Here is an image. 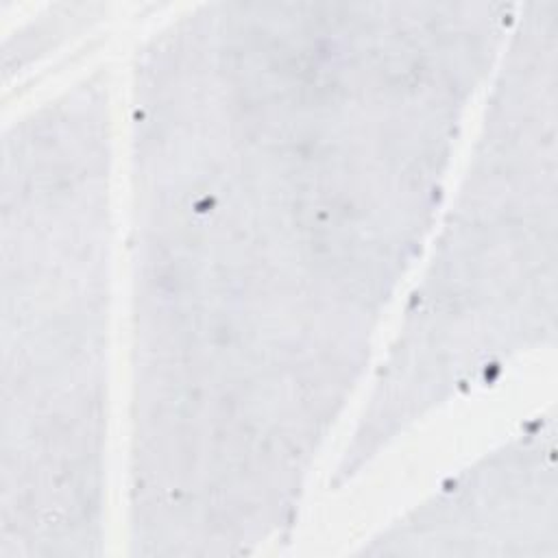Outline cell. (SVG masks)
<instances>
[{
	"label": "cell",
	"instance_id": "cell-1",
	"mask_svg": "<svg viewBox=\"0 0 558 558\" xmlns=\"http://www.w3.org/2000/svg\"><path fill=\"white\" fill-rule=\"evenodd\" d=\"M116 150L107 65L2 129L0 558L89 556L105 541Z\"/></svg>",
	"mask_w": 558,
	"mask_h": 558
},
{
	"label": "cell",
	"instance_id": "cell-2",
	"mask_svg": "<svg viewBox=\"0 0 558 558\" xmlns=\"http://www.w3.org/2000/svg\"><path fill=\"white\" fill-rule=\"evenodd\" d=\"M480 124L333 464L342 488L558 333V0L521 2Z\"/></svg>",
	"mask_w": 558,
	"mask_h": 558
},
{
	"label": "cell",
	"instance_id": "cell-3",
	"mask_svg": "<svg viewBox=\"0 0 558 558\" xmlns=\"http://www.w3.org/2000/svg\"><path fill=\"white\" fill-rule=\"evenodd\" d=\"M556 414H536L381 527L377 556H556Z\"/></svg>",
	"mask_w": 558,
	"mask_h": 558
},
{
	"label": "cell",
	"instance_id": "cell-4",
	"mask_svg": "<svg viewBox=\"0 0 558 558\" xmlns=\"http://www.w3.org/2000/svg\"><path fill=\"white\" fill-rule=\"evenodd\" d=\"M109 9L102 2H57L24 15L2 41L4 89L22 87L24 78L50 57L98 28L109 17Z\"/></svg>",
	"mask_w": 558,
	"mask_h": 558
}]
</instances>
